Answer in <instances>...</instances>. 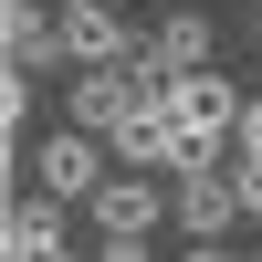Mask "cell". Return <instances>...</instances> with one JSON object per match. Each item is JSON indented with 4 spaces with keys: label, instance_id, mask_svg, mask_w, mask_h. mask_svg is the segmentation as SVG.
<instances>
[{
    "label": "cell",
    "instance_id": "1",
    "mask_svg": "<svg viewBox=\"0 0 262 262\" xmlns=\"http://www.w3.org/2000/svg\"><path fill=\"white\" fill-rule=\"evenodd\" d=\"M147 95H168L158 74H137V63H95V74L63 84V126H84V137H116L126 116H137Z\"/></svg>",
    "mask_w": 262,
    "mask_h": 262
},
{
    "label": "cell",
    "instance_id": "2",
    "mask_svg": "<svg viewBox=\"0 0 262 262\" xmlns=\"http://www.w3.org/2000/svg\"><path fill=\"white\" fill-rule=\"evenodd\" d=\"M84 221H95V242H158V221H179V189H158V179H105L95 200H84Z\"/></svg>",
    "mask_w": 262,
    "mask_h": 262
},
{
    "label": "cell",
    "instance_id": "3",
    "mask_svg": "<svg viewBox=\"0 0 262 262\" xmlns=\"http://www.w3.org/2000/svg\"><path fill=\"white\" fill-rule=\"evenodd\" d=\"M21 179H32V189H53V200H95V189H105V137H84V126H53V137H42L32 147V158H21Z\"/></svg>",
    "mask_w": 262,
    "mask_h": 262
},
{
    "label": "cell",
    "instance_id": "4",
    "mask_svg": "<svg viewBox=\"0 0 262 262\" xmlns=\"http://www.w3.org/2000/svg\"><path fill=\"white\" fill-rule=\"evenodd\" d=\"M63 63L95 74V63H147V32L105 0V11H63Z\"/></svg>",
    "mask_w": 262,
    "mask_h": 262
},
{
    "label": "cell",
    "instance_id": "5",
    "mask_svg": "<svg viewBox=\"0 0 262 262\" xmlns=\"http://www.w3.org/2000/svg\"><path fill=\"white\" fill-rule=\"evenodd\" d=\"M242 84H231V74H179V84H168V116H179V126H200V137H231V147H242Z\"/></svg>",
    "mask_w": 262,
    "mask_h": 262
},
{
    "label": "cell",
    "instance_id": "6",
    "mask_svg": "<svg viewBox=\"0 0 262 262\" xmlns=\"http://www.w3.org/2000/svg\"><path fill=\"white\" fill-rule=\"evenodd\" d=\"M63 221H74V200L21 189V200H11V231H0V252H11V262H53V252H74V242H63Z\"/></svg>",
    "mask_w": 262,
    "mask_h": 262
},
{
    "label": "cell",
    "instance_id": "7",
    "mask_svg": "<svg viewBox=\"0 0 262 262\" xmlns=\"http://www.w3.org/2000/svg\"><path fill=\"white\" fill-rule=\"evenodd\" d=\"M231 221H242V179H231V168L179 179V231L189 242H231Z\"/></svg>",
    "mask_w": 262,
    "mask_h": 262
},
{
    "label": "cell",
    "instance_id": "8",
    "mask_svg": "<svg viewBox=\"0 0 262 262\" xmlns=\"http://www.w3.org/2000/svg\"><path fill=\"white\" fill-rule=\"evenodd\" d=\"M137 74H158V84L210 74V21H200V11H168L158 32H147V63H137Z\"/></svg>",
    "mask_w": 262,
    "mask_h": 262
},
{
    "label": "cell",
    "instance_id": "9",
    "mask_svg": "<svg viewBox=\"0 0 262 262\" xmlns=\"http://www.w3.org/2000/svg\"><path fill=\"white\" fill-rule=\"evenodd\" d=\"M0 42H11V74H42V63H63V11L53 0H11Z\"/></svg>",
    "mask_w": 262,
    "mask_h": 262
},
{
    "label": "cell",
    "instance_id": "10",
    "mask_svg": "<svg viewBox=\"0 0 262 262\" xmlns=\"http://www.w3.org/2000/svg\"><path fill=\"white\" fill-rule=\"evenodd\" d=\"M0 126H11V137H32V74L0 84Z\"/></svg>",
    "mask_w": 262,
    "mask_h": 262
},
{
    "label": "cell",
    "instance_id": "11",
    "mask_svg": "<svg viewBox=\"0 0 262 262\" xmlns=\"http://www.w3.org/2000/svg\"><path fill=\"white\" fill-rule=\"evenodd\" d=\"M231 179H242V221H262V158H242Z\"/></svg>",
    "mask_w": 262,
    "mask_h": 262
},
{
    "label": "cell",
    "instance_id": "12",
    "mask_svg": "<svg viewBox=\"0 0 262 262\" xmlns=\"http://www.w3.org/2000/svg\"><path fill=\"white\" fill-rule=\"evenodd\" d=\"M242 158H262V95L242 105Z\"/></svg>",
    "mask_w": 262,
    "mask_h": 262
},
{
    "label": "cell",
    "instance_id": "13",
    "mask_svg": "<svg viewBox=\"0 0 262 262\" xmlns=\"http://www.w3.org/2000/svg\"><path fill=\"white\" fill-rule=\"evenodd\" d=\"M95 262H158L147 242H95Z\"/></svg>",
    "mask_w": 262,
    "mask_h": 262
},
{
    "label": "cell",
    "instance_id": "14",
    "mask_svg": "<svg viewBox=\"0 0 262 262\" xmlns=\"http://www.w3.org/2000/svg\"><path fill=\"white\" fill-rule=\"evenodd\" d=\"M189 262H242V252H231V242H189Z\"/></svg>",
    "mask_w": 262,
    "mask_h": 262
},
{
    "label": "cell",
    "instance_id": "15",
    "mask_svg": "<svg viewBox=\"0 0 262 262\" xmlns=\"http://www.w3.org/2000/svg\"><path fill=\"white\" fill-rule=\"evenodd\" d=\"M53 11H105V0H53Z\"/></svg>",
    "mask_w": 262,
    "mask_h": 262
},
{
    "label": "cell",
    "instance_id": "16",
    "mask_svg": "<svg viewBox=\"0 0 262 262\" xmlns=\"http://www.w3.org/2000/svg\"><path fill=\"white\" fill-rule=\"evenodd\" d=\"M53 262H95V252H53Z\"/></svg>",
    "mask_w": 262,
    "mask_h": 262
},
{
    "label": "cell",
    "instance_id": "17",
    "mask_svg": "<svg viewBox=\"0 0 262 262\" xmlns=\"http://www.w3.org/2000/svg\"><path fill=\"white\" fill-rule=\"evenodd\" d=\"M252 42H262V0H252Z\"/></svg>",
    "mask_w": 262,
    "mask_h": 262
}]
</instances>
